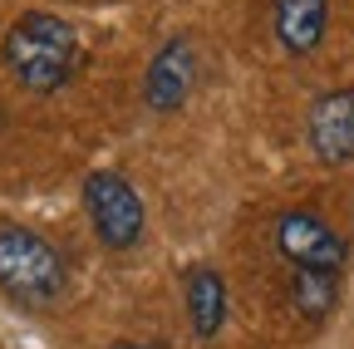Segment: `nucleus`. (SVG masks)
Returning <instances> with one entry per match:
<instances>
[{"label": "nucleus", "instance_id": "obj_4", "mask_svg": "<svg viewBox=\"0 0 354 349\" xmlns=\"http://www.w3.org/2000/svg\"><path fill=\"white\" fill-rule=\"evenodd\" d=\"M276 251L290 261V271H344V261H349L344 236L315 211H281Z\"/></svg>", "mask_w": 354, "mask_h": 349}, {"label": "nucleus", "instance_id": "obj_2", "mask_svg": "<svg viewBox=\"0 0 354 349\" xmlns=\"http://www.w3.org/2000/svg\"><path fill=\"white\" fill-rule=\"evenodd\" d=\"M0 290L20 305H59L69 295L64 251L30 227H0Z\"/></svg>", "mask_w": 354, "mask_h": 349}, {"label": "nucleus", "instance_id": "obj_8", "mask_svg": "<svg viewBox=\"0 0 354 349\" xmlns=\"http://www.w3.org/2000/svg\"><path fill=\"white\" fill-rule=\"evenodd\" d=\"M183 305L197 339H216L221 325H227V281H221L212 266H192L183 281Z\"/></svg>", "mask_w": 354, "mask_h": 349}, {"label": "nucleus", "instance_id": "obj_6", "mask_svg": "<svg viewBox=\"0 0 354 349\" xmlns=\"http://www.w3.org/2000/svg\"><path fill=\"white\" fill-rule=\"evenodd\" d=\"M192 84H197V50H192V39L177 35L153 55V64L143 74V104L153 113H177L192 99Z\"/></svg>", "mask_w": 354, "mask_h": 349}, {"label": "nucleus", "instance_id": "obj_1", "mask_svg": "<svg viewBox=\"0 0 354 349\" xmlns=\"http://www.w3.org/2000/svg\"><path fill=\"white\" fill-rule=\"evenodd\" d=\"M0 59H6V69L15 74L20 89L55 94V89H64V84L74 79V69H79V35L55 10H25L6 30Z\"/></svg>", "mask_w": 354, "mask_h": 349}, {"label": "nucleus", "instance_id": "obj_5", "mask_svg": "<svg viewBox=\"0 0 354 349\" xmlns=\"http://www.w3.org/2000/svg\"><path fill=\"white\" fill-rule=\"evenodd\" d=\"M305 143L325 167L354 162V89H330L305 113Z\"/></svg>", "mask_w": 354, "mask_h": 349}, {"label": "nucleus", "instance_id": "obj_3", "mask_svg": "<svg viewBox=\"0 0 354 349\" xmlns=\"http://www.w3.org/2000/svg\"><path fill=\"white\" fill-rule=\"evenodd\" d=\"M84 211L88 227L109 251H133L148 232V211L138 202V192L128 187V178L118 172H88L84 178Z\"/></svg>", "mask_w": 354, "mask_h": 349}, {"label": "nucleus", "instance_id": "obj_9", "mask_svg": "<svg viewBox=\"0 0 354 349\" xmlns=\"http://www.w3.org/2000/svg\"><path fill=\"white\" fill-rule=\"evenodd\" d=\"M290 305L305 320H325L339 305V271H290Z\"/></svg>", "mask_w": 354, "mask_h": 349}, {"label": "nucleus", "instance_id": "obj_7", "mask_svg": "<svg viewBox=\"0 0 354 349\" xmlns=\"http://www.w3.org/2000/svg\"><path fill=\"white\" fill-rule=\"evenodd\" d=\"M276 39L286 45V55L305 59L320 50V39L330 30V0H276Z\"/></svg>", "mask_w": 354, "mask_h": 349}]
</instances>
